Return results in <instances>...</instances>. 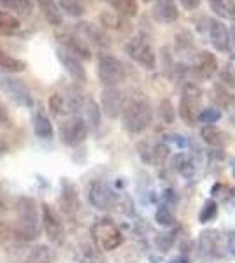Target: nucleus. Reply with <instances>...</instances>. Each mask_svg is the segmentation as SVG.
<instances>
[{"label": "nucleus", "instance_id": "b1692460", "mask_svg": "<svg viewBox=\"0 0 235 263\" xmlns=\"http://www.w3.org/2000/svg\"><path fill=\"white\" fill-rule=\"evenodd\" d=\"M111 9L118 12L119 16L130 20L139 14V2L137 0H107Z\"/></svg>", "mask_w": 235, "mask_h": 263}, {"label": "nucleus", "instance_id": "49530a36", "mask_svg": "<svg viewBox=\"0 0 235 263\" xmlns=\"http://www.w3.org/2000/svg\"><path fill=\"white\" fill-rule=\"evenodd\" d=\"M170 263H188V260H186V258H181V256H179V258H176V260H172Z\"/></svg>", "mask_w": 235, "mask_h": 263}, {"label": "nucleus", "instance_id": "f8f14e48", "mask_svg": "<svg viewBox=\"0 0 235 263\" xmlns=\"http://www.w3.org/2000/svg\"><path fill=\"white\" fill-rule=\"evenodd\" d=\"M76 33L83 39L84 42H92L97 48H109L111 41L107 37V33L104 32V28L100 25L89 23V21H79L76 25Z\"/></svg>", "mask_w": 235, "mask_h": 263}, {"label": "nucleus", "instance_id": "f257e3e1", "mask_svg": "<svg viewBox=\"0 0 235 263\" xmlns=\"http://www.w3.org/2000/svg\"><path fill=\"white\" fill-rule=\"evenodd\" d=\"M16 223L12 228L14 237L21 242H32L41 235V214L32 197H20L14 203Z\"/></svg>", "mask_w": 235, "mask_h": 263}, {"label": "nucleus", "instance_id": "dca6fc26", "mask_svg": "<svg viewBox=\"0 0 235 263\" xmlns=\"http://www.w3.org/2000/svg\"><path fill=\"white\" fill-rule=\"evenodd\" d=\"M140 156L144 162L151 165H164L167 156H169V147L165 144H156V146H149V144H140Z\"/></svg>", "mask_w": 235, "mask_h": 263}, {"label": "nucleus", "instance_id": "7ed1b4c3", "mask_svg": "<svg viewBox=\"0 0 235 263\" xmlns=\"http://www.w3.org/2000/svg\"><path fill=\"white\" fill-rule=\"evenodd\" d=\"M92 239L95 242V248L98 251H114L123 244V235L119 228L111 219L104 218L93 223L92 227Z\"/></svg>", "mask_w": 235, "mask_h": 263}, {"label": "nucleus", "instance_id": "1a4fd4ad", "mask_svg": "<svg viewBox=\"0 0 235 263\" xmlns=\"http://www.w3.org/2000/svg\"><path fill=\"white\" fill-rule=\"evenodd\" d=\"M60 137L67 146H79L86 141L88 126L81 116H72L60 125Z\"/></svg>", "mask_w": 235, "mask_h": 263}, {"label": "nucleus", "instance_id": "c9c22d12", "mask_svg": "<svg viewBox=\"0 0 235 263\" xmlns=\"http://www.w3.org/2000/svg\"><path fill=\"white\" fill-rule=\"evenodd\" d=\"M218 214V205H216V202H207L206 203V207L202 209V213H200V221L202 223H207V221H211L212 218Z\"/></svg>", "mask_w": 235, "mask_h": 263}, {"label": "nucleus", "instance_id": "473e14b6", "mask_svg": "<svg viewBox=\"0 0 235 263\" xmlns=\"http://www.w3.org/2000/svg\"><path fill=\"white\" fill-rule=\"evenodd\" d=\"M55 2L58 4L60 11H65L67 14H70V16L79 18V16L84 14V7L79 0H55Z\"/></svg>", "mask_w": 235, "mask_h": 263}, {"label": "nucleus", "instance_id": "4c0bfd02", "mask_svg": "<svg viewBox=\"0 0 235 263\" xmlns=\"http://www.w3.org/2000/svg\"><path fill=\"white\" fill-rule=\"evenodd\" d=\"M156 221H158V224L169 227V224L174 223V218H172V214H170V211L167 209V207H160V209L156 211Z\"/></svg>", "mask_w": 235, "mask_h": 263}, {"label": "nucleus", "instance_id": "6e6552de", "mask_svg": "<svg viewBox=\"0 0 235 263\" xmlns=\"http://www.w3.org/2000/svg\"><path fill=\"white\" fill-rule=\"evenodd\" d=\"M41 228L44 230L46 237L53 244H62L65 239V230H63V223L60 221L58 214L53 211V207L48 203H42L41 211Z\"/></svg>", "mask_w": 235, "mask_h": 263}, {"label": "nucleus", "instance_id": "37998d69", "mask_svg": "<svg viewBox=\"0 0 235 263\" xmlns=\"http://www.w3.org/2000/svg\"><path fill=\"white\" fill-rule=\"evenodd\" d=\"M7 233H9V223L6 219H0V242L6 239Z\"/></svg>", "mask_w": 235, "mask_h": 263}, {"label": "nucleus", "instance_id": "72a5a7b5", "mask_svg": "<svg viewBox=\"0 0 235 263\" xmlns=\"http://www.w3.org/2000/svg\"><path fill=\"white\" fill-rule=\"evenodd\" d=\"M200 249H204V253L214 254L218 249V233L204 232L202 237H200Z\"/></svg>", "mask_w": 235, "mask_h": 263}, {"label": "nucleus", "instance_id": "f3484780", "mask_svg": "<svg viewBox=\"0 0 235 263\" xmlns=\"http://www.w3.org/2000/svg\"><path fill=\"white\" fill-rule=\"evenodd\" d=\"M155 18L164 23H174L179 18V11L174 0H155Z\"/></svg>", "mask_w": 235, "mask_h": 263}, {"label": "nucleus", "instance_id": "6ab92c4d", "mask_svg": "<svg viewBox=\"0 0 235 263\" xmlns=\"http://www.w3.org/2000/svg\"><path fill=\"white\" fill-rule=\"evenodd\" d=\"M35 2L39 4L42 16H44L51 27H60L63 23V14L55 0H35Z\"/></svg>", "mask_w": 235, "mask_h": 263}, {"label": "nucleus", "instance_id": "09e8293b", "mask_svg": "<svg viewBox=\"0 0 235 263\" xmlns=\"http://www.w3.org/2000/svg\"><path fill=\"white\" fill-rule=\"evenodd\" d=\"M142 2H146V4H149V2H155V0H142Z\"/></svg>", "mask_w": 235, "mask_h": 263}, {"label": "nucleus", "instance_id": "9b49d317", "mask_svg": "<svg viewBox=\"0 0 235 263\" xmlns=\"http://www.w3.org/2000/svg\"><path fill=\"white\" fill-rule=\"evenodd\" d=\"M57 41H58V44L62 46V49L69 51L70 54H74L81 62L92 60V49H89V46L81 39L78 33L57 32Z\"/></svg>", "mask_w": 235, "mask_h": 263}, {"label": "nucleus", "instance_id": "5701e85b", "mask_svg": "<svg viewBox=\"0 0 235 263\" xmlns=\"http://www.w3.org/2000/svg\"><path fill=\"white\" fill-rule=\"evenodd\" d=\"M49 111L53 116H65V114L74 112V107L70 104L69 95H62V93H53L49 97Z\"/></svg>", "mask_w": 235, "mask_h": 263}, {"label": "nucleus", "instance_id": "f704fd0d", "mask_svg": "<svg viewBox=\"0 0 235 263\" xmlns=\"http://www.w3.org/2000/svg\"><path fill=\"white\" fill-rule=\"evenodd\" d=\"M158 114H160V120L167 123V125H170V123H174L176 120V112H174V105L170 100H164L160 104V107H158Z\"/></svg>", "mask_w": 235, "mask_h": 263}, {"label": "nucleus", "instance_id": "393cba45", "mask_svg": "<svg viewBox=\"0 0 235 263\" xmlns=\"http://www.w3.org/2000/svg\"><path fill=\"white\" fill-rule=\"evenodd\" d=\"M209 7L218 18L235 21V0H209Z\"/></svg>", "mask_w": 235, "mask_h": 263}, {"label": "nucleus", "instance_id": "de8ad7c7", "mask_svg": "<svg viewBox=\"0 0 235 263\" xmlns=\"http://www.w3.org/2000/svg\"><path fill=\"white\" fill-rule=\"evenodd\" d=\"M230 42H233L235 44V27L232 28V32H230Z\"/></svg>", "mask_w": 235, "mask_h": 263}, {"label": "nucleus", "instance_id": "8fccbe9b", "mask_svg": "<svg viewBox=\"0 0 235 263\" xmlns=\"http://www.w3.org/2000/svg\"><path fill=\"white\" fill-rule=\"evenodd\" d=\"M25 263H28V261H25Z\"/></svg>", "mask_w": 235, "mask_h": 263}, {"label": "nucleus", "instance_id": "423d86ee", "mask_svg": "<svg viewBox=\"0 0 235 263\" xmlns=\"http://www.w3.org/2000/svg\"><path fill=\"white\" fill-rule=\"evenodd\" d=\"M125 53L140 67L153 70L156 67V53L144 37H134L125 44Z\"/></svg>", "mask_w": 235, "mask_h": 263}, {"label": "nucleus", "instance_id": "c85d7f7f", "mask_svg": "<svg viewBox=\"0 0 235 263\" xmlns=\"http://www.w3.org/2000/svg\"><path fill=\"white\" fill-rule=\"evenodd\" d=\"M57 254H55L53 249L46 244H39L30 251L27 261L28 263H53Z\"/></svg>", "mask_w": 235, "mask_h": 263}, {"label": "nucleus", "instance_id": "bb28decb", "mask_svg": "<svg viewBox=\"0 0 235 263\" xmlns=\"http://www.w3.org/2000/svg\"><path fill=\"white\" fill-rule=\"evenodd\" d=\"M21 28V21L18 16H14L12 12L0 9V33L4 35H14Z\"/></svg>", "mask_w": 235, "mask_h": 263}, {"label": "nucleus", "instance_id": "39448f33", "mask_svg": "<svg viewBox=\"0 0 235 263\" xmlns=\"http://www.w3.org/2000/svg\"><path fill=\"white\" fill-rule=\"evenodd\" d=\"M97 76L100 83L107 86H118L119 83L125 81V67L111 53H100L97 65Z\"/></svg>", "mask_w": 235, "mask_h": 263}, {"label": "nucleus", "instance_id": "20e7f679", "mask_svg": "<svg viewBox=\"0 0 235 263\" xmlns=\"http://www.w3.org/2000/svg\"><path fill=\"white\" fill-rule=\"evenodd\" d=\"M202 90L196 84L186 83L181 91V102H179V116L188 126H193L198 121L200 104H202Z\"/></svg>", "mask_w": 235, "mask_h": 263}, {"label": "nucleus", "instance_id": "7c9ffc66", "mask_svg": "<svg viewBox=\"0 0 235 263\" xmlns=\"http://www.w3.org/2000/svg\"><path fill=\"white\" fill-rule=\"evenodd\" d=\"M214 100L216 104L220 105L221 109H226V111H233L235 109V95H232L228 90H225L221 84H216L214 86Z\"/></svg>", "mask_w": 235, "mask_h": 263}, {"label": "nucleus", "instance_id": "79ce46f5", "mask_svg": "<svg viewBox=\"0 0 235 263\" xmlns=\"http://www.w3.org/2000/svg\"><path fill=\"white\" fill-rule=\"evenodd\" d=\"M0 126H11L9 112L6 111V107H4L2 102H0Z\"/></svg>", "mask_w": 235, "mask_h": 263}, {"label": "nucleus", "instance_id": "4be33fe9", "mask_svg": "<svg viewBox=\"0 0 235 263\" xmlns=\"http://www.w3.org/2000/svg\"><path fill=\"white\" fill-rule=\"evenodd\" d=\"M0 6L18 18H28L33 11L32 0H0Z\"/></svg>", "mask_w": 235, "mask_h": 263}, {"label": "nucleus", "instance_id": "ddd939ff", "mask_svg": "<svg viewBox=\"0 0 235 263\" xmlns=\"http://www.w3.org/2000/svg\"><path fill=\"white\" fill-rule=\"evenodd\" d=\"M102 107L100 111H104L105 116L109 118H118L121 114L123 104H125V95L121 90H118L116 86H107L102 90Z\"/></svg>", "mask_w": 235, "mask_h": 263}, {"label": "nucleus", "instance_id": "4468645a", "mask_svg": "<svg viewBox=\"0 0 235 263\" xmlns=\"http://www.w3.org/2000/svg\"><path fill=\"white\" fill-rule=\"evenodd\" d=\"M57 57L60 63L63 65V69L67 70V74H69L76 83H86V78H88L86 69L83 67V62H81L79 58H76L74 54H70L69 51L62 49V48L57 51Z\"/></svg>", "mask_w": 235, "mask_h": 263}, {"label": "nucleus", "instance_id": "cd10ccee", "mask_svg": "<svg viewBox=\"0 0 235 263\" xmlns=\"http://www.w3.org/2000/svg\"><path fill=\"white\" fill-rule=\"evenodd\" d=\"M62 209L67 214H74V211H78V192L76 188L69 182H63V190H62Z\"/></svg>", "mask_w": 235, "mask_h": 263}, {"label": "nucleus", "instance_id": "412c9836", "mask_svg": "<svg viewBox=\"0 0 235 263\" xmlns=\"http://www.w3.org/2000/svg\"><path fill=\"white\" fill-rule=\"evenodd\" d=\"M196 70L202 78H212L218 72V58L209 51H202L196 58Z\"/></svg>", "mask_w": 235, "mask_h": 263}, {"label": "nucleus", "instance_id": "58836bf2", "mask_svg": "<svg viewBox=\"0 0 235 263\" xmlns=\"http://www.w3.org/2000/svg\"><path fill=\"white\" fill-rule=\"evenodd\" d=\"M220 79H221V83L226 84V86L235 88V70H232V69H225V70H221Z\"/></svg>", "mask_w": 235, "mask_h": 263}, {"label": "nucleus", "instance_id": "2eb2a0df", "mask_svg": "<svg viewBox=\"0 0 235 263\" xmlns=\"http://www.w3.org/2000/svg\"><path fill=\"white\" fill-rule=\"evenodd\" d=\"M209 39L220 53H228L230 51V44H232L230 42V32L220 20H211V23H209Z\"/></svg>", "mask_w": 235, "mask_h": 263}, {"label": "nucleus", "instance_id": "ea45409f", "mask_svg": "<svg viewBox=\"0 0 235 263\" xmlns=\"http://www.w3.org/2000/svg\"><path fill=\"white\" fill-rule=\"evenodd\" d=\"M186 165H190V162H188L185 156H177V158H176V168L179 172L185 174V176L191 174V167H186Z\"/></svg>", "mask_w": 235, "mask_h": 263}, {"label": "nucleus", "instance_id": "f03ea898", "mask_svg": "<svg viewBox=\"0 0 235 263\" xmlns=\"http://www.w3.org/2000/svg\"><path fill=\"white\" fill-rule=\"evenodd\" d=\"M121 121L125 130L130 134H140L151 125L153 109L146 95L137 91L125 97V104L121 109Z\"/></svg>", "mask_w": 235, "mask_h": 263}, {"label": "nucleus", "instance_id": "aec40b11", "mask_svg": "<svg viewBox=\"0 0 235 263\" xmlns=\"http://www.w3.org/2000/svg\"><path fill=\"white\" fill-rule=\"evenodd\" d=\"M100 25L104 28H111V30L116 32H128L130 30V25H128V20L119 16L118 12L114 11H104L100 14Z\"/></svg>", "mask_w": 235, "mask_h": 263}, {"label": "nucleus", "instance_id": "a19ab883", "mask_svg": "<svg viewBox=\"0 0 235 263\" xmlns=\"http://www.w3.org/2000/svg\"><path fill=\"white\" fill-rule=\"evenodd\" d=\"M179 4H181V7L185 11H195L198 9L200 0H179Z\"/></svg>", "mask_w": 235, "mask_h": 263}, {"label": "nucleus", "instance_id": "9d476101", "mask_svg": "<svg viewBox=\"0 0 235 263\" xmlns=\"http://www.w3.org/2000/svg\"><path fill=\"white\" fill-rule=\"evenodd\" d=\"M88 200L98 211H111L116 205V195L109 188V184L93 181L88 188Z\"/></svg>", "mask_w": 235, "mask_h": 263}, {"label": "nucleus", "instance_id": "a211bd4d", "mask_svg": "<svg viewBox=\"0 0 235 263\" xmlns=\"http://www.w3.org/2000/svg\"><path fill=\"white\" fill-rule=\"evenodd\" d=\"M81 111H83V120L86 123L88 128L97 130L100 126V120H102V111L98 107V104L93 99H86L81 105Z\"/></svg>", "mask_w": 235, "mask_h": 263}, {"label": "nucleus", "instance_id": "c03bdc74", "mask_svg": "<svg viewBox=\"0 0 235 263\" xmlns=\"http://www.w3.org/2000/svg\"><path fill=\"white\" fill-rule=\"evenodd\" d=\"M7 214V202L4 197H0V219H6Z\"/></svg>", "mask_w": 235, "mask_h": 263}, {"label": "nucleus", "instance_id": "2f4dec72", "mask_svg": "<svg viewBox=\"0 0 235 263\" xmlns=\"http://www.w3.org/2000/svg\"><path fill=\"white\" fill-rule=\"evenodd\" d=\"M200 135H202V139L209 146H221V144H223V134H221L216 126H211V125L202 126V128H200Z\"/></svg>", "mask_w": 235, "mask_h": 263}, {"label": "nucleus", "instance_id": "a878e982", "mask_svg": "<svg viewBox=\"0 0 235 263\" xmlns=\"http://www.w3.org/2000/svg\"><path fill=\"white\" fill-rule=\"evenodd\" d=\"M33 132H35L37 137L44 139V141H49L55 135V130H53V125H51L49 118L42 111H39L33 116Z\"/></svg>", "mask_w": 235, "mask_h": 263}, {"label": "nucleus", "instance_id": "0eeeda50", "mask_svg": "<svg viewBox=\"0 0 235 263\" xmlns=\"http://www.w3.org/2000/svg\"><path fill=\"white\" fill-rule=\"evenodd\" d=\"M0 90L23 107H32L33 105V99L28 86L14 76H2L0 78Z\"/></svg>", "mask_w": 235, "mask_h": 263}, {"label": "nucleus", "instance_id": "a18cd8bd", "mask_svg": "<svg viewBox=\"0 0 235 263\" xmlns=\"http://www.w3.org/2000/svg\"><path fill=\"white\" fill-rule=\"evenodd\" d=\"M228 248H230V251L235 254V232L230 235V239H228Z\"/></svg>", "mask_w": 235, "mask_h": 263}, {"label": "nucleus", "instance_id": "e433bc0d", "mask_svg": "<svg viewBox=\"0 0 235 263\" xmlns=\"http://www.w3.org/2000/svg\"><path fill=\"white\" fill-rule=\"evenodd\" d=\"M221 112L216 111V109H204V111H200L198 114V120L202 123H216L220 120Z\"/></svg>", "mask_w": 235, "mask_h": 263}, {"label": "nucleus", "instance_id": "c756f323", "mask_svg": "<svg viewBox=\"0 0 235 263\" xmlns=\"http://www.w3.org/2000/svg\"><path fill=\"white\" fill-rule=\"evenodd\" d=\"M0 69L6 72H12V74H20L27 69V63L20 58L11 57L9 53H6L4 49H0Z\"/></svg>", "mask_w": 235, "mask_h": 263}]
</instances>
